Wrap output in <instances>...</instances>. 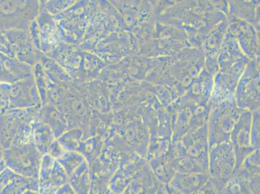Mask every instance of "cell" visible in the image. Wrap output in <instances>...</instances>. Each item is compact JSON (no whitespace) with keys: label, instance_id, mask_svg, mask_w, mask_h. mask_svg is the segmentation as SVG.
I'll return each mask as SVG.
<instances>
[{"label":"cell","instance_id":"cell-4","mask_svg":"<svg viewBox=\"0 0 260 194\" xmlns=\"http://www.w3.org/2000/svg\"><path fill=\"white\" fill-rule=\"evenodd\" d=\"M42 157L32 141L12 144L5 153L9 169L19 176L37 180Z\"/></svg>","mask_w":260,"mask_h":194},{"label":"cell","instance_id":"cell-3","mask_svg":"<svg viewBox=\"0 0 260 194\" xmlns=\"http://www.w3.org/2000/svg\"><path fill=\"white\" fill-rule=\"evenodd\" d=\"M39 11L37 0H0V31L27 30Z\"/></svg>","mask_w":260,"mask_h":194},{"label":"cell","instance_id":"cell-1","mask_svg":"<svg viewBox=\"0 0 260 194\" xmlns=\"http://www.w3.org/2000/svg\"><path fill=\"white\" fill-rule=\"evenodd\" d=\"M98 6V1H76L63 13L53 16L61 40L65 43L80 47Z\"/></svg>","mask_w":260,"mask_h":194},{"label":"cell","instance_id":"cell-6","mask_svg":"<svg viewBox=\"0 0 260 194\" xmlns=\"http://www.w3.org/2000/svg\"><path fill=\"white\" fill-rule=\"evenodd\" d=\"M40 40V52L49 56L60 45L61 40L57 23L53 16L47 13L40 3L39 15L36 19Z\"/></svg>","mask_w":260,"mask_h":194},{"label":"cell","instance_id":"cell-13","mask_svg":"<svg viewBox=\"0 0 260 194\" xmlns=\"http://www.w3.org/2000/svg\"><path fill=\"white\" fill-rule=\"evenodd\" d=\"M68 184L77 194H89L91 175L90 169L86 160L69 176Z\"/></svg>","mask_w":260,"mask_h":194},{"label":"cell","instance_id":"cell-5","mask_svg":"<svg viewBox=\"0 0 260 194\" xmlns=\"http://www.w3.org/2000/svg\"><path fill=\"white\" fill-rule=\"evenodd\" d=\"M9 105L11 110L40 107L42 106L33 74L25 79L11 84Z\"/></svg>","mask_w":260,"mask_h":194},{"label":"cell","instance_id":"cell-21","mask_svg":"<svg viewBox=\"0 0 260 194\" xmlns=\"http://www.w3.org/2000/svg\"><path fill=\"white\" fill-rule=\"evenodd\" d=\"M66 150L61 146V144L59 143L57 139L52 143L50 148L49 149L48 153L47 154L51 156L52 157L54 158V159L57 160L63 154Z\"/></svg>","mask_w":260,"mask_h":194},{"label":"cell","instance_id":"cell-17","mask_svg":"<svg viewBox=\"0 0 260 194\" xmlns=\"http://www.w3.org/2000/svg\"><path fill=\"white\" fill-rule=\"evenodd\" d=\"M32 74L40 99H41L42 106L46 105L49 79L45 73L41 63L37 62L33 66Z\"/></svg>","mask_w":260,"mask_h":194},{"label":"cell","instance_id":"cell-8","mask_svg":"<svg viewBox=\"0 0 260 194\" xmlns=\"http://www.w3.org/2000/svg\"><path fill=\"white\" fill-rule=\"evenodd\" d=\"M28 109L11 110L0 115V141L5 148L10 147L15 141Z\"/></svg>","mask_w":260,"mask_h":194},{"label":"cell","instance_id":"cell-15","mask_svg":"<svg viewBox=\"0 0 260 194\" xmlns=\"http://www.w3.org/2000/svg\"><path fill=\"white\" fill-rule=\"evenodd\" d=\"M57 140L66 151L80 153L84 143V132L80 128L70 129Z\"/></svg>","mask_w":260,"mask_h":194},{"label":"cell","instance_id":"cell-7","mask_svg":"<svg viewBox=\"0 0 260 194\" xmlns=\"http://www.w3.org/2000/svg\"><path fill=\"white\" fill-rule=\"evenodd\" d=\"M4 32L11 44L15 58L31 67L36 64L41 52L35 48L28 30H9Z\"/></svg>","mask_w":260,"mask_h":194},{"label":"cell","instance_id":"cell-10","mask_svg":"<svg viewBox=\"0 0 260 194\" xmlns=\"http://www.w3.org/2000/svg\"><path fill=\"white\" fill-rule=\"evenodd\" d=\"M38 118L51 127L56 139L70 130L64 116L57 108L49 104L40 108Z\"/></svg>","mask_w":260,"mask_h":194},{"label":"cell","instance_id":"cell-19","mask_svg":"<svg viewBox=\"0 0 260 194\" xmlns=\"http://www.w3.org/2000/svg\"><path fill=\"white\" fill-rule=\"evenodd\" d=\"M75 0H50V1H40L47 13L55 16L63 13L75 4Z\"/></svg>","mask_w":260,"mask_h":194},{"label":"cell","instance_id":"cell-14","mask_svg":"<svg viewBox=\"0 0 260 194\" xmlns=\"http://www.w3.org/2000/svg\"><path fill=\"white\" fill-rule=\"evenodd\" d=\"M105 144V139L100 136L89 137L84 140L80 153L86 158L89 166H91L94 160L98 159L103 151Z\"/></svg>","mask_w":260,"mask_h":194},{"label":"cell","instance_id":"cell-18","mask_svg":"<svg viewBox=\"0 0 260 194\" xmlns=\"http://www.w3.org/2000/svg\"><path fill=\"white\" fill-rule=\"evenodd\" d=\"M68 182H69V178L64 169L58 160H56L49 179L46 183L39 184V186H53L54 188L59 189L65 184H68Z\"/></svg>","mask_w":260,"mask_h":194},{"label":"cell","instance_id":"cell-20","mask_svg":"<svg viewBox=\"0 0 260 194\" xmlns=\"http://www.w3.org/2000/svg\"><path fill=\"white\" fill-rule=\"evenodd\" d=\"M0 54L15 58L11 44L4 31H0Z\"/></svg>","mask_w":260,"mask_h":194},{"label":"cell","instance_id":"cell-11","mask_svg":"<svg viewBox=\"0 0 260 194\" xmlns=\"http://www.w3.org/2000/svg\"><path fill=\"white\" fill-rule=\"evenodd\" d=\"M38 62L41 63L47 77L54 84L63 87H68L75 84L72 77L53 58L40 53Z\"/></svg>","mask_w":260,"mask_h":194},{"label":"cell","instance_id":"cell-12","mask_svg":"<svg viewBox=\"0 0 260 194\" xmlns=\"http://www.w3.org/2000/svg\"><path fill=\"white\" fill-rule=\"evenodd\" d=\"M31 137L33 144L42 155L48 153L52 143L56 139L51 127L38 117L32 124Z\"/></svg>","mask_w":260,"mask_h":194},{"label":"cell","instance_id":"cell-22","mask_svg":"<svg viewBox=\"0 0 260 194\" xmlns=\"http://www.w3.org/2000/svg\"><path fill=\"white\" fill-rule=\"evenodd\" d=\"M24 194H38L37 191H35L32 190H27L25 191Z\"/></svg>","mask_w":260,"mask_h":194},{"label":"cell","instance_id":"cell-9","mask_svg":"<svg viewBox=\"0 0 260 194\" xmlns=\"http://www.w3.org/2000/svg\"><path fill=\"white\" fill-rule=\"evenodd\" d=\"M86 89L92 110L103 115L110 114L111 103L108 85L96 79L86 83Z\"/></svg>","mask_w":260,"mask_h":194},{"label":"cell","instance_id":"cell-2","mask_svg":"<svg viewBox=\"0 0 260 194\" xmlns=\"http://www.w3.org/2000/svg\"><path fill=\"white\" fill-rule=\"evenodd\" d=\"M86 84H75L65 87L55 106L64 116L69 129L80 128L84 132V140L89 137L92 109L87 99Z\"/></svg>","mask_w":260,"mask_h":194},{"label":"cell","instance_id":"cell-16","mask_svg":"<svg viewBox=\"0 0 260 194\" xmlns=\"http://www.w3.org/2000/svg\"><path fill=\"white\" fill-rule=\"evenodd\" d=\"M57 160L64 169L69 178V176L86 160V158L79 152L66 151Z\"/></svg>","mask_w":260,"mask_h":194}]
</instances>
